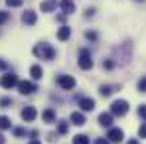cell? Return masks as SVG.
I'll list each match as a JSON object with an SVG mask.
<instances>
[{
    "label": "cell",
    "mask_w": 146,
    "mask_h": 144,
    "mask_svg": "<svg viewBox=\"0 0 146 144\" xmlns=\"http://www.w3.org/2000/svg\"><path fill=\"white\" fill-rule=\"evenodd\" d=\"M99 124L111 128V126H113V115H111V113H101V115H99Z\"/></svg>",
    "instance_id": "14"
},
{
    "label": "cell",
    "mask_w": 146,
    "mask_h": 144,
    "mask_svg": "<svg viewBox=\"0 0 146 144\" xmlns=\"http://www.w3.org/2000/svg\"><path fill=\"white\" fill-rule=\"evenodd\" d=\"M0 71H8V61L0 59Z\"/></svg>",
    "instance_id": "31"
},
{
    "label": "cell",
    "mask_w": 146,
    "mask_h": 144,
    "mask_svg": "<svg viewBox=\"0 0 146 144\" xmlns=\"http://www.w3.org/2000/svg\"><path fill=\"white\" fill-rule=\"evenodd\" d=\"M136 87H138V91H140V93H146V75L138 81V85H136Z\"/></svg>",
    "instance_id": "28"
},
{
    "label": "cell",
    "mask_w": 146,
    "mask_h": 144,
    "mask_svg": "<svg viewBox=\"0 0 146 144\" xmlns=\"http://www.w3.org/2000/svg\"><path fill=\"white\" fill-rule=\"evenodd\" d=\"M69 120H71L75 126H83V124H85V115L79 113V111H73L71 115H69Z\"/></svg>",
    "instance_id": "13"
},
{
    "label": "cell",
    "mask_w": 146,
    "mask_h": 144,
    "mask_svg": "<svg viewBox=\"0 0 146 144\" xmlns=\"http://www.w3.org/2000/svg\"><path fill=\"white\" fill-rule=\"evenodd\" d=\"M95 144H109V140H107V138H97Z\"/></svg>",
    "instance_id": "33"
},
{
    "label": "cell",
    "mask_w": 146,
    "mask_h": 144,
    "mask_svg": "<svg viewBox=\"0 0 146 144\" xmlns=\"http://www.w3.org/2000/svg\"><path fill=\"white\" fill-rule=\"evenodd\" d=\"M107 138H109V142H115V144H119L122 142V138H124V132H122L121 128H109V132H107Z\"/></svg>",
    "instance_id": "8"
},
{
    "label": "cell",
    "mask_w": 146,
    "mask_h": 144,
    "mask_svg": "<svg viewBox=\"0 0 146 144\" xmlns=\"http://www.w3.org/2000/svg\"><path fill=\"white\" fill-rule=\"evenodd\" d=\"M55 83H57L63 91H71L73 87H75V79H73V75H57V77H55Z\"/></svg>",
    "instance_id": "4"
},
{
    "label": "cell",
    "mask_w": 146,
    "mask_h": 144,
    "mask_svg": "<svg viewBox=\"0 0 146 144\" xmlns=\"http://www.w3.org/2000/svg\"><path fill=\"white\" fill-rule=\"evenodd\" d=\"M113 67H115V61L113 59H103V69H109L111 71Z\"/></svg>",
    "instance_id": "27"
},
{
    "label": "cell",
    "mask_w": 146,
    "mask_h": 144,
    "mask_svg": "<svg viewBox=\"0 0 146 144\" xmlns=\"http://www.w3.org/2000/svg\"><path fill=\"white\" fill-rule=\"evenodd\" d=\"M128 144H138V140H136V138H132V140H128Z\"/></svg>",
    "instance_id": "35"
},
{
    "label": "cell",
    "mask_w": 146,
    "mask_h": 144,
    "mask_svg": "<svg viewBox=\"0 0 146 144\" xmlns=\"http://www.w3.org/2000/svg\"><path fill=\"white\" fill-rule=\"evenodd\" d=\"M42 119H44V122H55V111L53 109H46L42 113Z\"/></svg>",
    "instance_id": "18"
},
{
    "label": "cell",
    "mask_w": 146,
    "mask_h": 144,
    "mask_svg": "<svg viewBox=\"0 0 146 144\" xmlns=\"http://www.w3.org/2000/svg\"><path fill=\"white\" fill-rule=\"evenodd\" d=\"M67 130H69V124L65 120H59L57 122V134H67Z\"/></svg>",
    "instance_id": "20"
},
{
    "label": "cell",
    "mask_w": 146,
    "mask_h": 144,
    "mask_svg": "<svg viewBox=\"0 0 146 144\" xmlns=\"http://www.w3.org/2000/svg\"><path fill=\"white\" fill-rule=\"evenodd\" d=\"M126 113H128V103H126L124 99H117V101L111 103V115H115V117H124Z\"/></svg>",
    "instance_id": "2"
},
{
    "label": "cell",
    "mask_w": 146,
    "mask_h": 144,
    "mask_svg": "<svg viewBox=\"0 0 146 144\" xmlns=\"http://www.w3.org/2000/svg\"><path fill=\"white\" fill-rule=\"evenodd\" d=\"M77 63H79V67H81L83 71H89V69L93 67V57H91V51L83 48L81 51H79V61H77Z\"/></svg>",
    "instance_id": "3"
},
{
    "label": "cell",
    "mask_w": 146,
    "mask_h": 144,
    "mask_svg": "<svg viewBox=\"0 0 146 144\" xmlns=\"http://www.w3.org/2000/svg\"><path fill=\"white\" fill-rule=\"evenodd\" d=\"M0 85L4 89H12V87H18V77L14 73H4L0 77Z\"/></svg>",
    "instance_id": "5"
},
{
    "label": "cell",
    "mask_w": 146,
    "mask_h": 144,
    "mask_svg": "<svg viewBox=\"0 0 146 144\" xmlns=\"http://www.w3.org/2000/svg\"><path fill=\"white\" fill-rule=\"evenodd\" d=\"M138 138H146V122H142L138 128Z\"/></svg>",
    "instance_id": "30"
},
{
    "label": "cell",
    "mask_w": 146,
    "mask_h": 144,
    "mask_svg": "<svg viewBox=\"0 0 146 144\" xmlns=\"http://www.w3.org/2000/svg\"><path fill=\"white\" fill-rule=\"evenodd\" d=\"M10 105H12V99L10 97H2L0 99V109H10Z\"/></svg>",
    "instance_id": "23"
},
{
    "label": "cell",
    "mask_w": 146,
    "mask_h": 144,
    "mask_svg": "<svg viewBox=\"0 0 146 144\" xmlns=\"http://www.w3.org/2000/svg\"><path fill=\"white\" fill-rule=\"evenodd\" d=\"M4 142H6V140H4V136L0 134V144H4Z\"/></svg>",
    "instance_id": "36"
},
{
    "label": "cell",
    "mask_w": 146,
    "mask_h": 144,
    "mask_svg": "<svg viewBox=\"0 0 146 144\" xmlns=\"http://www.w3.org/2000/svg\"><path fill=\"white\" fill-rule=\"evenodd\" d=\"M138 2H142V0H138Z\"/></svg>",
    "instance_id": "37"
},
{
    "label": "cell",
    "mask_w": 146,
    "mask_h": 144,
    "mask_svg": "<svg viewBox=\"0 0 146 144\" xmlns=\"http://www.w3.org/2000/svg\"><path fill=\"white\" fill-rule=\"evenodd\" d=\"M136 115H138V117L146 122V105H140V107L136 109Z\"/></svg>",
    "instance_id": "24"
},
{
    "label": "cell",
    "mask_w": 146,
    "mask_h": 144,
    "mask_svg": "<svg viewBox=\"0 0 146 144\" xmlns=\"http://www.w3.org/2000/svg\"><path fill=\"white\" fill-rule=\"evenodd\" d=\"M28 144H42V140H38V138H32Z\"/></svg>",
    "instance_id": "34"
},
{
    "label": "cell",
    "mask_w": 146,
    "mask_h": 144,
    "mask_svg": "<svg viewBox=\"0 0 146 144\" xmlns=\"http://www.w3.org/2000/svg\"><path fill=\"white\" fill-rule=\"evenodd\" d=\"M69 38H71V28H69V26L57 28V40H59V42H67Z\"/></svg>",
    "instance_id": "10"
},
{
    "label": "cell",
    "mask_w": 146,
    "mask_h": 144,
    "mask_svg": "<svg viewBox=\"0 0 146 144\" xmlns=\"http://www.w3.org/2000/svg\"><path fill=\"white\" fill-rule=\"evenodd\" d=\"M36 20H38V16H36L34 10H26L24 14H22V22H24L26 26H34V24H36Z\"/></svg>",
    "instance_id": "12"
},
{
    "label": "cell",
    "mask_w": 146,
    "mask_h": 144,
    "mask_svg": "<svg viewBox=\"0 0 146 144\" xmlns=\"http://www.w3.org/2000/svg\"><path fill=\"white\" fill-rule=\"evenodd\" d=\"M6 4H8L10 8H20V6L24 4V0H6Z\"/></svg>",
    "instance_id": "26"
},
{
    "label": "cell",
    "mask_w": 146,
    "mask_h": 144,
    "mask_svg": "<svg viewBox=\"0 0 146 144\" xmlns=\"http://www.w3.org/2000/svg\"><path fill=\"white\" fill-rule=\"evenodd\" d=\"M117 89H119V85H115V87H111V85H101V87H99V95L101 97H111Z\"/></svg>",
    "instance_id": "15"
},
{
    "label": "cell",
    "mask_w": 146,
    "mask_h": 144,
    "mask_svg": "<svg viewBox=\"0 0 146 144\" xmlns=\"http://www.w3.org/2000/svg\"><path fill=\"white\" fill-rule=\"evenodd\" d=\"M93 14H95V8H87L85 10V16H93Z\"/></svg>",
    "instance_id": "32"
},
{
    "label": "cell",
    "mask_w": 146,
    "mask_h": 144,
    "mask_svg": "<svg viewBox=\"0 0 146 144\" xmlns=\"http://www.w3.org/2000/svg\"><path fill=\"white\" fill-rule=\"evenodd\" d=\"M59 6H61V12H63L65 16H69V14L75 12V2H73V0H61Z\"/></svg>",
    "instance_id": "11"
},
{
    "label": "cell",
    "mask_w": 146,
    "mask_h": 144,
    "mask_svg": "<svg viewBox=\"0 0 146 144\" xmlns=\"http://www.w3.org/2000/svg\"><path fill=\"white\" fill-rule=\"evenodd\" d=\"M18 91L22 95H32V93L38 91V85L32 83V81H18Z\"/></svg>",
    "instance_id": "6"
},
{
    "label": "cell",
    "mask_w": 146,
    "mask_h": 144,
    "mask_svg": "<svg viewBox=\"0 0 146 144\" xmlns=\"http://www.w3.org/2000/svg\"><path fill=\"white\" fill-rule=\"evenodd\" d=\"M20 117H22L26 122H34V120H36V117H38V111H36V107L28 105V107H24V109H22Z\"/></svg>",
    "instance_id": "7"
},
{
    "label": "cell",
    "mask_w": 146,
    "mask_h": 144,
    "mask_svg": "<svg viewBox=\"0 0 146 144\" xmlns=\"http://www.w3.org/2000/svg\"><path fill=\"white\" fill-rule=\"evenodd\" d=\"M10 126H12V120L2 115V117H0V130H8Z\"/></svg>",
    "instance_id": "19"
},
{
    "label": "cell",
    "mask_w": 146,
    "mask_h": 144,
    "mask_svg": "<svg viewBox=\"0 0 146 144\" xmlns=\"http://www.w3.org/2000/svg\"><path fill=\"white\" fill-rule=\"evenodd\" d=\"M73 144H89V136L87 134H77V136H73Z\"/></svg>",
    "instance_id": "21"
},
{
    "label": "cell",
    "mask_w": 146,
    "mask_h": 144,
    "mask_svg": "<svg viewBox=\"0 0 146 144\" xmlns=\"http://www.w3.org/2000/svg\"><path fill=\"white\" fill-rule=\"evenodd\" d=\"M57 8V2L55 0H44L42 4H40V10L42 12H53Z\"/></svg>",
    "instance_id": "16"
},
{
    "label": "cell",
    "mask_w": 146,
    "mask_h": 144,
    "mask_svg": "<svg viewBox=\"0 0 146 144\" xmlns=\"http://www.w3.org/2000/svg\"><path fill=\"white\" fill-rule=\"evenodd\" d=\"M79 107H81L83 113H91V111L95 109V99H91V97H81V99H79Z\"/></svg>",
    "instance_id": "9"
},
{
    "label": "cell",
    "mask_w": 146,
    "mask_h": 144,
    "mask_svg": "<svg viewBox=\"0 0 146 144\" xmlns=\"http://www.w3.org/2000/svg\"><path fill=\"white\" fill-rule=\"evenodd\" d=\"M85 38H87L89 42H97V40H99V34L95 32V30H87V32H85Z\"/></svg>",
    "instance_id": "22"
},
{
    "label": "cell",
    "mask_w": 146,
    "mask_h": 144,
    "mask_svg": "<svg viewBox=\"0 0 146 144\" xmlns=\"http://www.w3.org/2000/svg\"><path fill=\"white\" fill-rule=\"evenodd\" d=\"M14 136H16V138L26 136V128H24V126H16V128H14Z\"/></svg>",
    "instance_id": "25"
},
{
    "label": "cell",
    "mask_w": 146,
    "mask_h": 144,
    "mask_svg": "<svg viewBox=\"0 0 146 144\" xmlns=\"http://www.w3.org/2000/svg\"><path fill=\"white\" fill-rule=\"evenodd\" d=\"M34 55L36 57H40V59H46V61H51V59H55V55H57V51L49 46L48 42H42V44H38L36 48H34Z\"/></svg>",
    "instance_id": "1"
},
{
    "label": "cell",
    "mask_w": 146,
    "mask_h": 144,
    "mask_svg": "<svg viewBox=\"0 0 146 144\" xmlns=\"http://www.w3.org/2000/svg\"><path fill=\"white\" fill-rule=\"evenodd\" d=\"M10 20V12H0V24H6Z\"/></svg>",
    "instance_id": "29"
},
{
    "label": "cell",
    "mask_w": 146,
    "mask_h": 144,
    "mask_svg": "<svg viewBox=\"0 0 146 144\" xmlns=\"http://www.w3.org/2000/svg\"><path fill=\"white\" fill-rule=\"evenodd\" d=\"M30 75H32L34 81H40V79L44 77V69H42V65H32V67H30Z\"/></svg>",
    "instance_id": "17"
}]
</instances>
